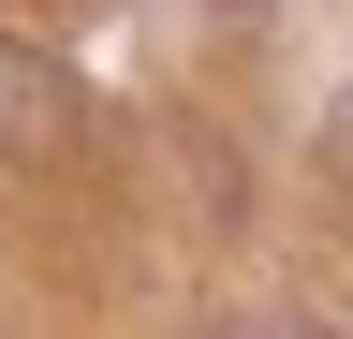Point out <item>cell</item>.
I'll return each mask as SVG.
<instances>
[{"instance_id": "obj_2", "label": "cell", "mask_w": 353, "mask_h": 339, "mask_svg": "<svg viewBox=\"0 0 353 339\" xmlns=\"http://www.w3.org/2000/svg\"><path fill=\"white\" fill-rule=\"evenodd\" d=\"M339 148H353V89H339Z\"/></svg>"}, {"instance_id": "obj_3", "label": "cell", "mask_w": 353, "mask_h": 339, "mask_svg": "<svg viewBox=\"0 0 353 339\" xmlns=\"http://www.w3.org/2000/svg\"><path fill=\"white\" fill-rule=\"evenodd\" d=\"M265 339H294V325H265Z\"/></svg>"}, {"instance_id": "obj_1", "label": "cell", "mask_w": 353, "mask_h": 339, "mask_svg": "<svg viewBox=\"0 0 353 339\" xmlns=\"http://www.w3.org/2000/svg\"><path fill=\"white\" fill-rule=\"evenodd\" d=\"M59 133H74V89L15 45V30H0V162H44Z\"/></svg>"}]
</instances>
